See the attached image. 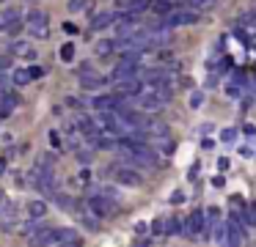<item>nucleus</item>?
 <instances>
[{
	"instance_id": "nucleus-1",
	"label": "nucleus",
	"mask_w": 256,
	"mask_h": 247,
	"mask_svg": "<svg viewBox=\"0 0 256 247\" xmlns=\"http://www.w3.org/2000/svg\"><path fill=\"white\" fill-rule=\"evenodd\" d=\"M201 22V14L198 8H190V5H182V8H174L171 14L162 16L160 25L166 27H190V25H198Z\"/></svg>"
},
{
	"instance_id": "nucleus-2",
	"label": "nucleus",
	"mask_w": 256,
	"mask_h": 247,
	"mask_svg": "<svg viewBox=\"0 0 256 247\" xmlns=\"http://www.w3.org/2000/svg\"><path fill=\"white\" fill-rule=\"evenodd\" d=\"M25 27H28V33L34 38H47L50 36V16L42 8H30L25 14Z\"/></svg>"
},
{
	"instance_id": "nucleus-3",
	"label": "nucleus",
	"mask_w": 256,
	"mask_h": 247,
	"mask_svg": "<svg viewBox=\"0 0 256 247\" xmlns=\"http://www.w3.org/2000/svg\"><path fill=\"white\" fill-rule=\"evenodd\" d=\"M22 19H25V14H22V8H20V5H8V8L0 11V25L8 27V33H12V36H17L20 27L25 25Z\"/></svg>"
},
{
	"instance_id": "nucleus-4",
	"label": "nucleus",
	"mask_w": 256,
	"mask_h": 247,
	"mask_svg": "<svg viewBox=\"0 0 256 247\" xmlns=\"http://www.w3.org/2000/svg\"><path fill=\"white\" fill-rule=\"evenodd\" d=\"M226 245L228 247H242L245 245V228L237 212H232V220L226 223Z\"/></svg>"
},
{
	"instance_id": "nucleus-5",
	"label": "nucleus",
	"mask_w": 256,
	"mask_h": 247,
	"mask_svg": "<svg viewBox=\"0 0 256 247\" xmlns=\"http://www.w3.org/2000/svg\"><path fill=\"white\" fill-rule=\"evenodd\" d=\"M135 102H138V107L144 110V113H160V110L168 104L166 99H162L160 93L154 91V88H146V91L140 93L138 99H135Z\"/></svg>"
},
{
	"instance_id": "nucleus-6",
	"label": "nucleus",
	"mask_w": 256,
	"mask_h": 247,
	"mask_svg": "<svg viewBox=\"0 0 256 247\" xmlns=\"http://www.w3.org/2000/svg\"><path fill=\"white\" fill-rule=\"evenodd\" d=\"M110 173H113V179H116V184H124V187H140L144 184V176L135 168H127V165H116V168H110Z\"/></svg>"
},
{
	"instance_id": "nucleus-7",
	"label": "nucleus",
	"mask_w": 256,
	"mask_h": 247,
	"mask_svg": "<svg viewBox=\"0 0 256 247\" xmlns=\"http://www.w3.org/2000/svg\"><path fill=\"white\" fill-rule=\"evenodd\" d=\"M144 69H146V66H140V63H130V60H122L118 66H113L110 80H113V82L135 80V77H140V74H144Z\"/></svg>"
},
{
	"instance_id": "nucleus-8",
	"label": "nucleus",
	"mask_w": 256,
	"mask_h": 247,
	"mask_svg": "<svg viewBox=\"0 0 256 247\" xmlns=\"http://www.w3.org/2000/svg\"><path fill=\"white\" fill-rule=\"evenodd\" d=\"M58 242V228H47V225H42L36 234L28 236V247H52Z\"/></svg>"
},
{
	"instance_id": "nucleus-9",
	"label": "nucleus",
	"mask_w": 256,
	"mask_h": 247,
	"mask_svg": "<svg viewBox=\"0 0 256 247\" xmlns=\"http://www.w3.org/2000/svg\"><path fill=\"white\" fill-rule=\"evenodd\" d=\"M86 209H88V212H94L96 217H108V214H113V198H108V195H91L88 201H86Z\"/></svg>"
},
{
	"instance_id": "nucleus-10",
	"label": "nucleus",
	"mask_w": 256,
	"mask_h": 247,
	"mask_svg": "<svg viewBox=\"0 0 256 247\" xmlns=\"http://www.w3.org/2000/svg\"><path fill=\"white\" fill-rule=\"evenodd\" d=\"M91 107L96 113H113V110L122 107V96L118 93H100V96L91 99Z\"/></svg>"
},
{
	"instance_id": "nucleus-11",
	"label": "nucleus",
	"mask_w": 256,
	"mask_h": 247,
	"mask_svg": "<svg viewBox=\"0 0 256 247\" xmlns=\"http://www.w3.org/2000/svg\"><path fill=\"white\" fill-rule=\"evenodd\" d=\"M206 234V212L204 209H196L188 217V236L190 239H198V236Z\"/></svg>"
},
{
	"instance_id": "nucleus-12",
	"label": "nucleus",
	"mask_w": 256,
	"mask_h": 247,
	"mask_svg": "<svg viewBox=\"0 0 256 247\" xmlns=\"http://www.w3.org/2000/svg\"><path fill=\"white\" fill-rule=\"evenodd\" d=\"M0 209H3V212H0V220H3V223H0V228H3V231H12L14 225H17V214H20V209L14 206L12 201H6Z\"/></svg>"
},
{
	"instance_id": "nucleus-13",
	"label": "nucleus",
	"mask_w": 256,
	"mask_h": 247,
	"mask_svg": "<svg viewBox=\"0 0 256 247\" xmlns=\"http://www.w3.org/2000/svg\"><path fill=\"white\" fill-rule=\"evenodd\" d=\"M12 55H17V58H25V60H34L36 58V47L30 41H22V38H17V41L12 44Z\"/></svg>"
},
{
	"instance_id": "nucleus-14",
	"label": "nucleus",
	"mask_w": 256,
	"mask_h": 247,
	"mask_svg": "<svg viewBox=\"0 0 256 247\" xmlns=\"http://www.w3.org/2000/svg\"><path fill=\"white\" fill-rule=\"evenodd\" d=\"M105 77L96 74V71H86V74H80V88H86V91H96V88H105Z\"/></svg>"
},
{
	"instance_id": "nucleus-15",
	"label": "nucleus",
	"mask_w": 256,
	"mask_h": 247,
	"mask_svg": "<svg viewBox=\"0 0 256 247\" xmlns=\"http://www.w3.org/2000/svg\"><path fill=\"white\" fill-rule=\"evenodd\" d=\"M58 242H61L64 247H80L83 245V236L74 228H58Z\"/></svg>"
},
{
	"instance_id": "nucleus-16",
	"label": "nucleus",
	"mask_w": 256,
	"mask_h": 247,
	"mask_svg": "<svg viewBox=\"0 0 256 247\" xmlns=\"http://www.w3.org/2000/svg\"><path fill=\"white\" fill-rule=\"evenodd\" d=\"M116 25V14L113 11H96L94 16H91V27L94 30H105V27Z\"/></svg>"
},
{
	"instance_id": "nucleus-17",
	"label": "nucleus",
	"mask_w": 256,
	"mask_h": 247,
	"mask_svg": "<svg viewBox=\"0 0 256 247\" xmlns=\"http://www.w3.org/2000/svg\"><path fill=\"white\" fill-rule=\"evenodd\" d=\"M17 107H20V99L14 96V93H3V96H0V118H8Z\"/></svg>"
},
{
	"instance_id": "nucleus-18",
	"label": "nucleus",
	"mask_w": 256,
	"mask_h": 247,
	"mask_svg": "<svg viewBox=\"0 0 256 247\" xmlns=\"http://www.w3.org/2000/svg\"><path fill=\"white\" fill-rule=\"evenodd\" d=\"M94 52L100 55V58L113 55V52H116V38H100V41L94 44Z\"/></svg>"
},
{
	"instance_id": "nucleus-19",
	"label": "nucleus",
	"mask_w": 256,
	"mask_h": 247,
	"mask_svg": "<svg viewBox=\"0 0 256 247\" xmlns=\"http://www.w3.org/2000/svg\"><path fill=\"white\" fill-rule=\"evenodd\" d=\"M28 214L34 220H44V214H47V203L42 201V198H34V201L28 203Z\"/></svg>"
},
{
	"instance_id": "nucleus-20",
	"label": "nucleus",
	"mask_w": 256,
	"mask_h": 247,
	"mask_svg": "<svg viewBox=\"0 0 256 247\" xmlns=\"http://www.w3.org/2000/svg\"><path fill=\"white\" fill-rule=\"evenodd\" d=\"M12 80H14V85H17V88H22V85H28L34 77H30V71L25 69V66H17V69H14V74H12Z\"/></svg>"
},
{
	"instance_id": "nucleus-21",
	"label": "nucleus",
	"mask_w": 256,
	"mask_h": 247,
	"mask_svg": "<svg viewBox=\"0 0 256 247\" xmlns=\"http://www.w3.org/2000/svg\"><path fill=\"white\" fill-rule=\"evenodd\" d=\"M234 140H237V129H234V126H226V129L220 132V143H226V146H232Z\"/></svg>"
},
{
	"instance_id": "nucleus-22",
	"label": "nucleus",
	"mask_w": 256,
	"mask_h": 247,
	"mask_svg": "<svg viewBox=\"0 0 256 247\" xmlns=\"http://www.w3.org/2000/svg\"><path fill=\"white\" fill-rule=\"evenodd\" d=\"M152 234H168V217H157L152 223Z\"/></svg>"
},
{
	"instance_id": "nucleus-23",
	"label": "nucleus",
	"mask_w": 256,
	"mask_h": 247,
	"mask_svg": "<svg viewBox=\"0 0 256 247\" xmlns=\"http://www.w3.org/2000/svg\"><path fill=\"white\" fill-rule=\"evenodd\" d=\"M52 201L61 209H74V201H69V195H61V192H52Z\"/></svg>"
},
{
	"instance_id": "nucleus-24",
	"label": "nucleus",
	"mask_w": 256,
	"mask_h": 247,
	"mask_svg": "<svg viewBox=\"0 0 256 247\" xmlns=\"http://www.w3.org/2000/svg\"><path fill=\"white\" fill-rule=\"evenodd\" d=\"M39 228H42V223H39V220H34V217H30L28 223H25L22 228H20V231H22L25 236H30V234H36V231H39Z\"/></svg>"
},
{
	"instance_id": "nucleus-25",
	"label": "nucleus",
	"mask_w": 256,
	"mask_h": 247,
	"mask_svg": "<svg viewBox=\"0 0 256 247\" xmlns=\"http://www.w3.org/2000/svg\"><path fill=\"white\" fill-rule=\"evenodd\" d=\"M72 58H74V44H61V60L72 63Z\"/></svg>"
},
{
	"instance_id": "nucleus-26",
	"label": "nucleus",
	"mask_w": 256,
	"mask_h": 247,
	"mask_svg": "<svg viewBox=\"0 0 256 247\" xmlns=\"http://www.w3.org/2000/svg\"><path fill=\"white\" fill-rule=\"evenodd\" d=\"M242 217L248 220L250 225H256V203H250V206H245V212H242Z\"/></svg>"
},
{
	"instance_id": "nucleus-27",
	"label": "nucleus",
	"mask_w": 256,
	"mask_h": 247,
	"mask_svg": "<svg viewBox=\"0 0 256 247\" xmlns=\"http://www.w3.org/2000/svg\"><path fill=\"white\" fill-rule=\"evenodd\" d=\"M201 104H204V93H201V91H193V93H190V107H201Z\"/></svg>"
},
{
	"instance_id": "nucleus-28",
	"label": "nucleus",
	"mask_w": 256,
	"mask_h": 247,
	"mask_svg": "<svg viewBox=\"0 0 256 247\" xmlns=\"http://www.w3.org/2000/svg\"><path fill=\"white\" fill-rule=\"evenodd\" d=\"M86 5H88V0H69V11H72V14L74 11H83Z\"/></svg>"
},
{
	"instance_id": "nucleus-29",
	"label": "nucleus",
	"mask_w": 256,
	"mask_h": 247,
	"mask_svg": "<svg viewBox=\"0 0 256 247\" xmlns=\"http://www.w3.org/2000/svg\"><path fill=\"white\" fill-rule=\"evenodd\" d=\"M28 71H30V77H34V80H39V77H44V66H39V63L28 66Z\"/></svg>"
},
{
	"instance_id": "nucleus-30",
	"label": "nucleus",
	"mask_w": 256,
	"mask_h": 247,
	"mask_svg": "<svg viewBox=\"0 0 256 247\" xmlns=\"http://www.w3.org/2000/svg\"><path fill=\"white\" fill-rule=\"evenodd\" d=\"M14 66V60H12V55H0V71H8Z\"/></svg>"
},
{
	"instance_id": "nucleus-31",
	"label": "nucleus",
	"mask_w": 256,
	"mask_h": 247,
	"mask_svg": "<svg viewBox=\"0 0 256 247\" xmlns=\"http://www.w3.org/2000/svg\"><path fill=\"white\" fill-rule=\"evenodd\" d=\"M50 146H52V148H61V146H64V140H61V135H58V132H56V129H52V132H50Z\"/></svg>"
},
{
	"instance_id": "nucleus-32",
	"label": "nucleus",
	"mask_w": 256,
	"mask_h": 247,
	"mask_svg": "<svg viewBox=\"0 0 256 247\" xmlns=\"http://www.w3.org/2000/svg\"><path fill=\"white\" fill-rule=\"evenodd\" d=\"M78 162H80V165H88V162H91V151L80 148V151H78Z\"/></svg>"
},
{
	"instance_id": "nucleus-33",
	"label": "nucleus",
	"mask_w": 256,
	"mask_h": 247,
	"mask_svg": "<svg viewBox=\"0 0 256 247\" xmlns=\"http://www.w3.org/2000/svg\"><path fill=\"white\" fill-rule=\"evenodd\" d=\"M182 201H184V192H182V190H176V192L171 195V203L176 206V203H182Z\"/></svg>"
},
{
	"instance_id": "nucleus-34",
	"label": "nucleus",
	"mask_w": 256,
	"mask_h": 247,
	"mask_svg": "<svg viewBox=\"0 0 256 247\" xmlns=\"http://www.w3.org/2000/svg\"><path fill=\"white\" fill-rule=\"evenodd\" d=\"M240 154H242L245 159H250V157H256V148H248V146H245V148H240Z\"/></svg>"
},
{
	"instance_id": "nucleus-35",
	"label": "nucleus",
	"mask_w": 256,
	"mask_h": 247,
	"mask_svg": "<svg viewBox=\"0 0 256 247\" xmlns=\"http://www.w3.org/2000/svg\"><path fill=\"white\" fill-rule=\"evenodd\" d=\"M242 132H245L248 137H256V126H254V124H245V126H242Z\"/></svg>"
},
{
	"instance_id": "nucleus-36",
	"label": "nucleus",
	"mask_w": 256,
	"mask_h": 247,
	"mask_svg": "<svg viewBox=\"0 0 256 247\" xmlns=\"http://www.w3.org/2000/svg\"><path fill=\"white\" fill-rule=\"evenodd\" d=\"M6 168H8V159H6V157H0V176L6 173Z\"/></svg>"
},
{
	"instance_id": "nucleus-37",
	"label": "nucleus",
	"mask_w": 256,
	"mask_h": 247,
	"mask_svg": "<svg viewBox=\"0 0 256 247\" xmlns=\"http://www.w3.org/2000/svg\"><path fill=\"white\" fill-rule=\"evenodd\" d=\"M218 170H228V159H218Z\"/></svg>"
},
{
	"instance_id": "nucleus-38",
	"label": "nucleus",
	"mask_w": 256,
	"mask_h": 247,
	"mask_svg": "<svg viewBox=\"0 0 256 247\" xmlns=\"http://www.w3.org/2000/svg\"><path fill=\"white\" fill-rule=\"evenodd\" d=\"M64 30H66V33H78V25H72V22H66V25H64Z\"/></svg>"
},
{
	"instance_id": "nucleus-39",
	"label": "nucleus",
	"mask_w": 256,
	"mask_h": 247,
	"mask_svg": "<svg viewBox=\"0 0 256 247\" xmlns=\"http://www.w3.org/2000/svg\"><path fill=\"white\" fill-rule=\"evenodd\" d=\"M80 181H83V184H88V181H91V173H88V170H83V173H80Z\"/></svg>"
},
{
	"instance_id": "nucleus-40",
	"label": "nucleus",
	"mask_w": 256,
	"mask_h": 247,
	"mask_svg": "<svg viewBox=\"0 0 256 247\" xmlns=\"http://www.w3.org/2000/svg\"><path fill=\"white\" fill-rule=\"evenodd\" d=\"M135 234H146V223H138V225H135Z\"/></svg>"
},
{
	"instance_id": "nucleus-41",
	"label": "nucleus",
	"mask_w": 256,
	"mask_h": 247,
	"mask_svg": "<svg viewBox=\"0 0 256 247\" xmlns=\"http://www.w3.org/2000/svg\"><path fill=\"white\" fill-rule=\"evenodd\" d=\"M149 245H152L149 239H140V242H138V245H135V247H149Z\"/></svg>"
},
{
	"instance_id": "nucleus-42",
	"label": "nucleus",
	"mask_w": 256,
	"mask_h": 247,
	"mask_svg": "<svg viewBox=\"0 0 256 247\" xmlns=\"http://www.w3.org/2000/svg\"><path fill=\"white\" fill-rule=\"evenodd\" d=\"M3 203H6V195H3V192H0V206H3Z\"/></svg>"
},
{
	"instance_id": "nucleus-43",
	"label": "nucleus",
	"mask_w": 256,
	"mask_h": 247,
	"mask_svg": "<svg viewBox=\"0 0 256 247\" xmlns=\"http://www.w3.org/2000/svg\"><path fill=\"white\" fill-rule=\"evenodd\" d=\"M61 247H64V245H61Z\"/></svg>"
}]
</instances>
